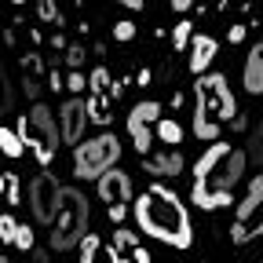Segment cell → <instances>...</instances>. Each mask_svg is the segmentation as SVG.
<instances>
[{
    "instance_id": "obj_10",
    "label": "cell",
    "mask_w": 263,
    "mask_h": 263,
    "mask_svg": "<svg viewBox=\"0 0 263 263\" xmlns=\"http://www.w3.org/2000/svg\"><path fill=\"white\" fill-rule=\"evenodd\" d=\"M84 132H88V106H84V99H66V103L59 106V136H62V143L81 146Z\"/></svg>"
},
{
    "instance_id": "obj_7",
    "label": "cell",
    "mask_w": 263,
    "mask_h": 263,
    "mask_svg": "<svg viewBox=\"0 0 263 263\" xmlns=\"http://www.w3.org/2000/svg\"><path fill=\"white\" fill-rule=\"evenodd\" d=\"M234 245H245L249 238H263V176H256L249 183V194L241 197L234 227H230Z\"/></svg>"
},
{
    "instance_id": "obj_33",
    "label": "cell",
    "mask_w": 263,
    "mask_h": 263,
    "mask_svg": "<svg viewBox=\"0 0 263 263\" xmlns=\"http://www.w3.org/2000/svg\"><path fill=\"white\" fill-rule=\"evenodd\" d=\"M124 216H128L124 205H110V219H114V223H124Z\"/></svg>"
},
{
    "instance_id": "obj_31",
    "label": "cell",
    "mask_w": 263,
    "mask_h": 263,
    "mask_svg": "<svg viewBox=\"0 0 263 263\" xmlns=\"http://www.w3.org/2000/svg\"><path fill=\"white\" fill-rule=\"evenodd\" d=\"M227 41H230V44H241V41H245V26H230Z\"/></svg>"
},
{
    "instance_id": "obj_3",
    "label": "cell",
    "mask_w": 263,
    "mask_h": 263,
    "mask_svg": "<svg viewBox=\"0 0 263 263\" xmlns=\"http://www.w3.org/2000/svg\"><path fill=\"white\" fill-rule=\"evenodd\" d=\"M194 124L190 132L197 139H219V128L227 121L238 117V103H234V91H230L223 73H205L194 81Z\"/></svg>"
},
{
    "instance_id": "obj_28",
    "label": "cell",
    "mask_w": 263,
    "mask_h": 263,
    "mask_svg": "<svg viewBox=\"0 0 263 263\" xmlns=\"http://www.w3.org/2000/svg\"><path fill=\"white\" fill-rule=\"evenodd\" d=\"M84 48L81 44H73V48H66V62H70V70H81V62H84Z\"/></svg>"
},
{
    "instance_id": "obj_27",
    "label": "cell",
    "mask_w": 263,
    "mask_h": 263,
    "mask_svg": "<svg viewBox=\"0 0 263 263\" xmlns=\"http://www.w3.org/2000/svg\"><path fill=\"white\" fill-rule=\"evenodd\" d=\"M84 84H88V77H84L81 70H70V73H66V88L73 91V99H77V91H81Z\"/></svg>"
},
{
    "instance_id": "obj_15",
    "label": "cell",
    "mask_w": 263,
    "mask_h": 263,
    "mask_svg": "<svg viewBox=\"0 0 263 263\" xmlns=\"http://www.w3.org/2000/svg\"><path fill=\"white\" fill-rule=\"evenodd\" d=\"M143 164H146V172H154V176H179L183 172V157L179 154H150Z\"/></svg>"
},
{
    "instance_id": "obj_18",
    "label": "cell",
    "mask_w": 263,
    "mask_h": 263,
    "mask_svg": "<svg viewBox=\"0 0 263 263\" xmlns=\"http://www.w3.org/2000/svg\"><path fill=\"white\" fill-rule=\"evenodd\" d=\"M99 249H103V238H99V234H84V241L77 245V259L81 263H95Z\"/></svg>"
},
{
    "instance_id": "obj_37",
    "label": "cell",
    "mask_w": 263,
    "mask_h": 263,
    "mask_svg": "<svg viewBox=\"0 0 263 263\" xmlns=\"http://www.w3.org/2000/svg\"><path fill=\"white\" fill-rule=\"evenodd\" d=\"M0 194H8V176L0 172Z\"/></svg>"
},
{
    "instance_id": "obj_36",
    "label": "cell",
    "mask_w": 263,
    "mask_h": 263,
    "mask_svg": "<svg viewBox=\"0 0 263 263\" xmlns=\"http://www.w3.org/2000/svg\"><path fill=\"white\" fill-rule=\"evenodd\" d=\"M33 263H48V252L44 249H33Z\"/></svg>"
},
{
    "instance_id": "obj_17",
    "label": "cell",
    "mask_w": 263,
    "mask_h": 263,
    "mask_svg": "<svg viewBox=\"0 0 263 263\" xmlns=\"http://www.w3.org/2000/svg\"><path fill=\"white\" fill-rule=\"evenodd\" d=\"M84 106H88V121H95V124H110V99H106V95H91V99H84Z\"/></svg>"
},
{
    "instance_id": "obj_6",
    "label": "cell",
    "mask_w": 263,
    "mask_h": 263,
    "mask_svg": "<svg viewBox=\"0 0 263 263\" xmlns=\"http://www.w3.org/2000/svg\"><path fill=\"white\" fill-rule=\"evenodd\" d=\"M18 136H22V143L33 150V157L41 164L55 161V150H59L62 136H59V124H55V117H51V110L44 103H33V110L26 117H18Z\"/></svg>"
},
{
    "instance_id": "obj_1",
    "label": "cell",
    "mask_w": 263,
    "mask_h": 263,
    "mask_svg": "<svg viewBox=\"0 0 263 263\" xmlns=\"http://www.w3.org/2000/svg\"><path fill=\"white\" fill-rule=\"evenodd\" d=\"M245 150H234L230 143H212L194 161V205L197 209H223L234 197V186L245 176Z\"/></svg>"
},
{
    "instance_id": "obj_32",
    "label": "cell",
    "mask_w": 263,
    "mask_h": 263,
    "mask_svg": "<svg viewBox=\"0 0 263 263\" xmlns=\"http://www.w3.org/2000/svg\"><path fill=\"white\" fill-rule=\"evenodd\" d=\"M48 84H51V88L59 91V88H66V77H62L59 70H51V73H48Z\"/></svg>"
},
{
    "instance_id": "obj_12",
    "label": "cell",
    "mask_w": 263,
    "mask_h": 263,
    "mask_svg": "<svg viewBox=\"0 0 263 263\" xmlns=\"http://www.w3.org/2000/svg\"><path fill=\"white\" fill-rule=\"evenodd\" d=\"M99 197L106 205H124L132 201V176L124 168H110L103 179H99Z\"/></svg>"
},
{
    "instance_id": "obj_24",
    "label": "cell",
    "mask_w": 263,
    "mask_h": 263,
    "mask_svg": "<svg viewBox=\"0 0 263 263\" xmlns=\"http://www.w3.org/2000/svg\"><path fill=\"white\" fill-rule=\"evenodd\" d=\"M15 230H18L15 216H11V212H0V241H8V245H15Z\"/></svg>"
},
{
    "instance_id": "obj_4",
    "label": "cell",
    "mask_w": 263,
    "mask_h": 263,
    "mask_svg": "<svg viewBox=\"0 0 263 263\" xmlns=\"http://www.w3.org/2000/svg\"><path fill=\"white\" fill-rule=\"evenodd\" d=\"M88 219H91L88 197H84L81 190H73V186L62 190V201H59V212H55V219H51V234H48L51 249H55V252L77 249V245L84 241V234H88Z\"/></svg>"
},
{
    "instance_id": "obj_21",
    "label": "cell",
    "mask_w": 263,
    "mask_h": 263,
    "mask_svg": "<svg viewBox=\"0 0 263 263\" xmlns=\"http://www.w3.org/2000/svg\"><path fill=\"white\" fill-rule=\"evenodd\" d=\"M15 249H18V252H33V249H37V234H33V227L18 223V230H15Z\"/></svg>"
},
{
    "instance_id": "obj_25",
    "label": "cell",
    "mask_w": 263,
    "mask_h": 263,
    "mask_svg": "<svg viewBox=\"0 0 263 263\" xmlns=\"http://www.w3.org/2000/svg\"><path fill=\"white\" fill-rule=\"evenodd\" d=\"M136 37V22H128V18H121V22H114V41H132Z\"/></svg>"
},
{
    "instance_id": "obj_34",
    "label": "cell",
    "mask_w": 263,
    "mask_h": 263,
    "mask_svg": "<svg viewBox=\"0 0 263 263\" xmlns=\"http://www.w3.org/2000/svg\"><path fill=\"white\" fill-rule=\"evenodd\" d=\"M22 88H26V95H29V99H37V95H41V88H37V81H33V77H26V81H22Z\"/></svg>"
},
{
    "instance_id": "obj_29",
    "label": "cell",
    "mask_w": 263,
    "mask_h": 263,
    "mask_svg": "<svg viewBox=\"0 0 263 263\" xmlns=\"http://www.w3.org/2000/svg\"><path fill=\"white\" fill-rule=\"evenodd\" d=\"M4 197H8L11 205H18V201H22V190H18V176H15V172L8 176V194H4Z\"/></svg>"
},
{
    "instance_id": "obj_8",
    "label": "cell",
    "mask_w": 263,
    "mask_h": 263,
    "mask_svg": "<svg viewBox=\"0 0 263 263\" xmlns=\"http://www.w3.org/2000/svg\"><path fill=\"white\" fill-rule=\"evenodd\" d=\"M62 190L66 186L51 172H41L37 179H33L29 183V212H33V219H41V223L51 227V219L59 212V201H62Z\"/></svg>"
},
{
    "instance_id": "obj_11",
    "label": "cell",
    "mask_w": 263,
    "mask_h": 263,
    "mask_svg": "<svg viewBox=\"0 0 263 263\" xmlns=\"http://www.w3.org/2000/svg\"><path fill=\"white\" fill-rule=\"evenodd\" d=\"M110 259L114 263H150V252L139 245V238L132 234V230L117 227V234L110 241Z\"/></svg>"
},
{
    "instance_id": "obj_20",
    "label": "cell",
    "mask_w": 263,
    "mask_h": 263,
    "mask_svg": "<svg viewBox=\"0 0 263 263\" xmlns=\"http://www.w3.org/2000/svg\"><path fill=\"white\" fill-rule=\"evenodd\" d=\"M252 164H263V121L256 124V132L249 136V154H245Z\"/></svg>"
},
{
    "instance_id": "obj_26",
    "label": "cell",
    "mask_w": 263,
    "mask_h": 263,
    "mask_svg": "<svg viewBox=\"0 0 263 263\" xmlns=\"http://www.w3.org/2000/svg\"><path fill=\"white\" fill-rule=\"evenodd\" d=\"M37 18L41 22H59V8L51 4V0H41V4H37Z\"/></svg>"
},
{
    "instance_id": "obj_16",
    "label": "cell",
    "mask_w": 263,
    "mask_h": 263,
    "mask_svg": "<svg viewBox=\"0 0 263 263\" xmlns=\"http://www.w3.org/2000/svg\"><path fill=\"white\" fill-rule=\"evenodd\" d=\"M0 154H4L8 161H18L26 154V143H22V136L15 128H0Z\"/></svg>"
},
{
    "instance_id": "obj_35",
    "label": "cell",
    "mask_w": 263,
    "mask_h": 263,
    "mask_svg": "<svg viewBox=\"0 0 263 263\" xmlns=\"http://www.w3.org/2000/svg\"><path fill=\"white\" fill-rule=\"evenodd\" d=\"M230 128H234V132H245V128H249V121H245V117H241V114H238V117H234V121H230Z\"/></svg>"
},
{
    "instance_id": "obj_30",
    "label": "cell",
    "mask_w": 263,
    "mask_h": 263,
    "mask_svg": "<svg viewBox=\"0 0 263 263\" xmlns=\"http://www.w3.org/2000/svg\"><path fill=\"white\" fill-rule=\"evenodd\" d=\"M11 103V91H8V81H4V70H0V110H8Z\"/></svg>"
},
{
    "instance_id": "obj_2",
    "label": "cell",
    "mask_w": 263,
    "mask_h": 263,
    "mask_svg": "<svg viewBox=\"0 0 263 263\" xmlns=\"http://www.w3.org/2000/svg\"><path fill=\"white\" fill-rule=\"evenodd\" d=\"M136 223L143 227V234L172 245V249H190L194 245V227L183 209V201L161 183H150L136 197Z\"/></svg>"
},
{
    "instance_id": "obj_14",
    "label": "cell",
    "mask_w": 263,
    "mask_h": 263,
    "mask_svg": "<svg viewBox=\"0 0 263 263\" xmlns=\"http://www.w3.org/2000/svg\"><path fill=\"white\" fill-rule=\"evenodd\" d=\"M241 81H245V91H249V95H263V44H256V48L249 51Z\"/></svg>"
},
{
    "instance_id": "obj_23",
    "label": "cell",
    "mask_w": 263,
    "mask_h": 263,
    "mask_svg": "<svg viewBox=\"0 0 263 263\" xmlns=\"http://www.w3.org/2000/svg\"><path fill=\"white\" fill-rule=\"evenodd\" d=\"M190 41H194L190 22H186V18H183V22H176V29H172V48H190Z\"/></svg>"
},
{
    "instance_id": "obj_13",
    "label": "cell",
    "mask_w": 263,
    "mask_h": 263,
    "mask_svg": "<svg viewBox=\"0 0 263 263\" xmlns=\"http://www.w3.org/2000/svg\"><path fill=\"white\" fill-rule=\"evenodd\" d=\"M219 55V44L216 37H209V33H197V37L190 41V73L205 77V70L212 66V59Z\"/></svg>"
},
{
    "instance_id": "obj_22",
    "label": "cell",
    "mask_w": 263,
    "mask_h": 263,
    "mask_svg": "<svg viewBox=\"0 0 263 263\" xmlns=\"http://www.w3.org/2000/svg\"><path fill=\"white\" fill-rule=\"evenodd\" d=\"M88 88H91L95 95H103V91L110 88V70H106V66H95V70L88 73Z\"/></svg>"
},
{
    "instance_id": "obj_38",
    "label": "cell",
    "mask_w": 263,
    "mask_h": 263,
    "mask_svg": "<svg viewBox=\"0 0 263 263\" xmlns=\"http://www.w3.org/2000/svg\"><path fill=\"white\" fill-rule=\"evenodd\" d=\"M0 263H8V256H0Z\"/></svg>"
},
{
    "instance_id": "obj_5",
    "label": "cell",
    "mask_w": 263,
    "mask_h": 263,
    "mask_svg": "<svg viewBox=\"0 0 263 263\" xmlns=\"http://www.w3.org/2000/svg\"><path fill=\"white\" fill-rule=\"evenodd\" d=\"M121 161V139L114 132H99L73 150V176L77 179H103Z\"/></svg>"
},
{
    "instance_id": "obj_9",
    "label": "cell",
    "mask_w": 263,
    "mask_h": 263,
    "mask_svg": "<svg viewBox=\"0 0 263 263\" xmlns=\"http://www.w3.org/2000/svg\"><path fill=\"white\" fill-rule=\"evenodd\" d=\"M161 121V103L146 99V103H136L128 114V136H132V146L136 154L150 157V146H154V124Z\"/></svg>"
},
{
    "instance_id": "obj_19",
    "label": "cell",
    "mask_w": 263,
    "mask_h": 263,
    "mask_svg": "<svg viewBox=\"0 0 263 263\" xmlns=\"http://www.w3.org/2000/svg\"><path fill=\"white\" fill-rule=\"evenodd\" d=\"M154 132L161 136V143H172V146L183 139V128H179L176 121H168V117H164V121H157V128H154Z\"/></svg>"
}]
</instances>
